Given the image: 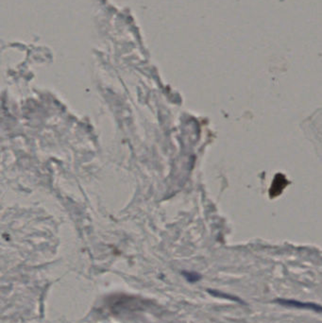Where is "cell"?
<instances>
[{
  "mask_svg": "<svg viewBox=\"0 0 322 323\" xmlns=\"http://www.w3.org/2000/svg\"><path fill=\"white\" fill-rule=\"evenodd\" d=\"M278 303H281L282 306H292V307H298L299 309H310L315 311L321 312V306L313 305V303H304L300 301L292 300H277Z\"/></svg>",
  "mask_w": 322,
  "mask_h": 323,
  "instance_id": "cell-1",
  "label": "cell"
}]
</instances>
